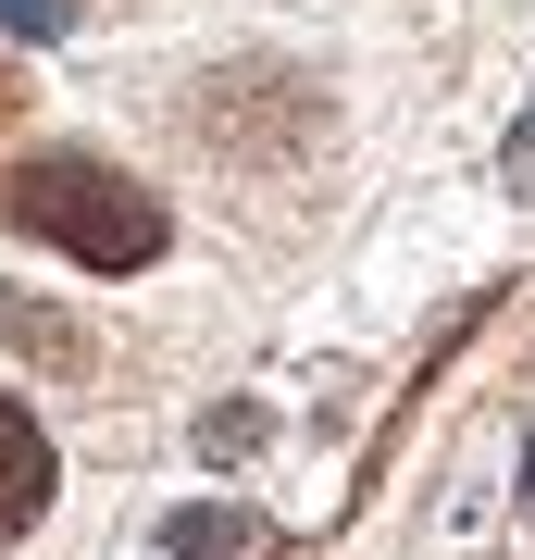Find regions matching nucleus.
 <instances>
[{
    "label": "nucleus",
    "instance_id": "f257e3e1",
    "mask_svg": "<svg viewBox=\"0 0 535 560\" xmlns=\"http://www.w3.org/2000/svg\"><path fill=\"white\" fill-rule=\"evenodd\" d=\"M0 224H13V237H50L62 261H88V275H150V261L175 249V212H162L125 162H100V150H25L13 175H0Z\"/></svg>",
    "mask_w": 535,
    "mask_h": 560
},
{
    "label": "nucleus",
    "instance_id": "f03ea898",
    "mask_svg": "<svg viewBox=\"0 0 535 560\" xmlns=\"http://www.w3.org/2000/svg\"><path fill=\"white\" fill-rule=\"evenodd\" d=\"M50 486H62V460H50V423L25 411L13 386H0V548L50 523Z\"/></svg>",
    "mask_w": 535,
    "mask_h": 560
},
{
    "label": "nucleus",
    "instance_id": "7ed1b4c3",
    "mask_svg": "<svg viewBox=\"0 0 535 560\" xmlns=\"http://www.w3.org/2000/svg\"><path fill=\"white\" fill-rule=\"evenodd\" d=\"M249 548H261V511H237V499L162 511V560H249Z\"/></svg>",
    "mask_w": 535,
    "mask_h": 560
},
{
    "label": "nucleus",
    "instance_id": "20e7f679",
    "mask_svg": "<svg viewBox=\"0 0 535 560\" xmlns=\"http://www.w3.org/2000/svg\"><path fill=\"white\" fill-rule=\"evenodd\" d=\"M261 448V399H212L199 411V460H249Z\"/></svg>",
    "mask_w": 535,
    "mask_h": 560
},
{
    "label": "nucleus",
    "instance_id": "39448f33",
    "mask_svg": "<svg viewBox=\"0 0 535 560\" xmlns=\"http://www.w3.org/2000/svg\"><path fill=\"white\" fill-rule=\"evenodd\" d=\"M498 187H511V200H523V212H535V113H523V125H511V150H498Z\"/></svg>",
    "mask_w": 535,
    "mask_h": 560
},
{
    "label": "nucleus",
    "instance_id": "423d86ee",
    "mask_svg": "<svg viewBox=\"0 0 535 560\" xmlns=\"http://www.w3.org/2000/svg\"><path fill=\"white\" fill-rule=\"evenodd\" d=\"M62 25H75L62 0H0V38H62Z\"/></svg>",
    "mask_w": 535,
    "mask_h": 560
},
{
    "label": "nucleus",
    "instance_id": "0eeeda50",
    "mask_svg": "<svg viewBox=\"0 0 535 560\" xmlns=\"http://www.w3.org/2000/svg\"><path fill=\"white\" fill-rule=\"evenodd\" d=\"M523 511H535V448H523Z\"/></svg>",
    "mask_w": 535,
    "mask_h": 560
}]
</instances>
